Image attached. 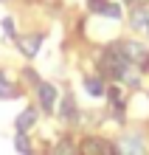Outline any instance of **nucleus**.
<instances>
[{
  "label": "nucleus",
  "instance_id": "0eeeda50",
  "mask_svg": "<svg viewBox=\"0 0 149 155\" xmlns=\"http://www.w3.org/2000/svg\"><path fill=\"white\" fill-rule=\"evenodd\" d=\"M34 121H37V110L28 107V110H23L20 116H17L14 127H17V133H25V130H31V127H34Z\"/></svg>",
  "mask_w": 149,
  "mask_h": 155
},
{
  "label": "nucleus",
  "instance_id": "9b49d317",
  "mask_svg": "<svg viewBox=\"0 0 149 155\" xmlns=\"http://www.w3.org/2000/svg\"><path fill=\"white\" fill-rule=\"evenodd\" d=\"M85 90H87L90 96H104V93H107L104 82H101V79H96V76H87V79H85Z\"/></svg>",
  "mask_w": 149,
  "mask_h": 155
},
{
  "label": "nucleus",
  "instance_id": "f257e3e1",
  "mask_svg": "<svg viewBox=\"0 0 149 155\" xmlns=\"http://www.w3.org/2000/svg\"><path fill=\"white\" fill-rule=\"evenodd\" d=\"M118 51H121V57L127 59V65H132V68L149 65V51L144 48L141 42H132V40H127V42H121V45H118Z\"/></svg>",
  "mask_w": 149,
  "mask_h": 155
},
{
  "label": "nucleus",
  "instance_id": "ddd939ff",
  "mask_svg": "<svg viewBox=\"0 0 149 155\" xmlns=\"http://www.w3.org/2000/svg\"><path fill=\"white\" fill-rule=\"evenodd\" d=\"M14 96H17V87L8 82L6 74H0V99H14Z\"/></svg>",
  "mask_w": 149,
  "mask_h": 155
},
{
  "label": "nucleus",
  "instance_id": "9d476101",
  "mask_svg": "<svg viewBox=\"0 0 149 155\" xmlns=\"http://www.w3.org/2000/svg\"><path fill=\"white\" fill-rule=\"evenodd\" d=\"M146 25H149V8L141 6V8L132 12V28L135 31H146Z\"/></svg>",
  "mask_w": 149,
  "mask_h": 155
},
{
  "label": "nucleus",
  "instance_id": "20e7f679",
  "mask_svg": "<svg viewBox=\"0 0 149 155\" xmlns=\"http://www.w3.org/2000/svg\"><path fill=\"white\" fill-rule=\"evenodd\" d=\"M37 96H40V104H42V110H53V104H57V87L51 85V82H40L37 85Z\"/></svg>",
  "mask_w": 149,
  "mask_h": 155
},
{
  "label": "nucleus",
  "instance_id": "f3484780",
  "mask_svg": "<svg viewBox=\"0 0 149 155\" xmlns=\"http://www.w3.org/2000/svg\"><path fill=\"white\" fill-rule=\"evenodd\" d=\"M127 3H132V0H127Z\"/></svg>",
  "mask_w": 149,
  "mask_h": 155
},
{
  "label": "nucleus",
  "instance_id": "a211bd4d",
  "mask_svg": "<svg viewBox=\"0 0 149 155\" xmlns=\"http://www.w3.org/2000/svg\"><path fill=\"white\" fill-rule=\"evenodd\" d=\"M146 31H149V25H146Z\"/></svg>",
  "mask_w": 149,
  "mask_h": 155
},
{
  "label": "nucleus",
  "instance_id": "39448f33",
  "mask_svg": "<svg viewBox=\"0 0 149 155\" xmlns=\"http://www.w3.org/2000/svg\"><path fill=\"white\" fill-rule=\"evenodd\" d=\"M79 155H110V144L101 138H85L79 144Z\"/></svg>",
  "mask_w": 149,
  "mask_h": 155
},
{
  "label": "nucleus",
  "instance_id": "f03ea898",
  "mask_svg": "<svg viewBox=\"0 0 149 155\" xmlns=\"http://www.w3.org/2000/svg\"><path fill=\"white\" fill-rule=\"evenodd\" d=\"M99 65H101V71H104L107 76L118 79L121 68L127 65V59L121 57V51H113V48H107V51H104V54H101V57H99Z\"/></svg>",
  "mask_w": 149,
  "mask_h": 155
},
{
  "label": "nucleus",
  "instance_id": "4468645a",
  "mask_svg": "<svg viewBox=\"0 0 149 155\" xmlns=\"http://www.w3.org/2000/svg\"><path fill=\"white\" fill-rule=\"evenodd\" d=\"M14 147H17V152H20V155H31V147H28V141L23 138V133L17 135V141H14Z\"/></svg>",
  "mask_w": 149,
  "mask_h": 155
},
{
  "label": "nucleus",
  "instance_id": "7ed1b4c3",
  "mask_svg": "<svg viewBox=\"0 0 149 155\" xmlns=\"http://www.w3.org/2000/svg\"><path fill=\"white\" fill-rule=\"evenodd\" d=\"M115 150H118V155H146V144L141 135H121Z\"/></svg>",
  "mask_w": 149,
  "mask_h": 155
},
{
  "label": "nucleus",
  "instance_id": "423d86ee",
  "mask_svg": "<svg viewBox=\"0 0 149 155\" xmlns=\"http://www.w3.org/2000/svg\"><path fill=\"white\" fill-rule=\"evenodd\" d=\"M17 42H20V48H23L25 57H34V54L40 51V45H42V34H34V37L28 34V37H20Z\"/></svg>",
  "mask_w": 149,
  "mask_h": 155
},
{
  "label": "nucleus",
  "instance_id": "1a4fd4ad",
  "mask_svg": "<svg viewBox=\"0 0 149 155\" xmlns=\"http://www.w3.org/2000/svg\"><path fill=\"white\" fill-rule=\"evenodd\" d=\"M118 82H124V85H129V87H138V85H141L138 68H132V65H124V68H121V74H118Z\"/></svg>",
  "mask_w": 149,
  "mask_h": 155
},
{
  "label": "nucleus",
  "instance_id": "6e6552de",
  "mask_svg": "<svg viewBox=\"0 0 149 155\" xmlns=\"http://www.w3.org/2000/svg\"><path fill=\"white\" fill-rule=\"evenodd\" d=\"M59 116H62V121H68V124H76L79 110H76V104H73V99H62V104H59Z\"/></svg>",
  "mask_w": 149,
  "mask_h": 155
},
{
  "label": "nucleus",
  "instance_id": "2eb2a0df",
  "mask_svg": "<svg viewBox=\"0 0 149 155\" xmlns=\"http://www.w3.org/2000/svg\"><path fill=\"white\" fill-rule=\"evenodd\" d=\"M3 31H6V37H14V23L8 20V17L3 20Z\"/></svg>",
  "mask_w": 149,
  "mask_h": 155
},
{
  "label": "nucleus",
  "instance_id": "f8f14e48",
  "mask_svg": "<svg viewBox=\"0 0 149 155\" xmlns=\"http://www.w3.org/2000/svg\"><path fill=\"white\" fill-rule=\"evenodd\" d=\"M93 12L104 14V17H110V20H121V6L118 3H101V6L93 8Z\"/></svg>",
  "mask_w": 149,
  "mask_h": 155
},
{
  "label": "nucleus",
  "instance_id": "dca6fc26",
  "mask_svg": "<svg viewBox=\"0 0 149 155\" xmlns=\"http://www.w3.org/2000/svg\"><path fill=\"white\" fill-rule=\"evenodd\" d=\"M110 99H113V104H121V96H118V90H110Z\"/></svg>",
  "mask_w": 149,
  "mask_h": 155
}]
</instances>
